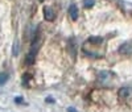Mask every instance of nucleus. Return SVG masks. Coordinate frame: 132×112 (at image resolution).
Wrapping results in <instances>:
<instances>
[{
	"instance_id": "0eeeda50",
	"label": "nucleus",
	"mask_w": 132,
	"mask_h": 112,
	"mask_svg": "<svg viewBox=\"0 0 132 112\" xmlns=\"http://www.w3.org/2000/svg\"><path fill=\"white\" fill-rule=\"evenodd\" d=\"M69 16L73 19V20H77L78 19V8H77V5H70L69 7Z\"/></svg>"
},
{
	"instance_id": "423d86ee",
	"label": "nucleus",
	"mask_w": 132,
	"mask_h": 112,
	"mask_svg": "<svg viewBox=\"0 0 132 112\" xmlns=\"http://www.w3.org/2000/svg\"><path fill=\"white\" fill-rule=\"evenodd\" d=\"M119 53L120 54H131L132 53V44L131 42H124L120 45L119 48Z\"/></svg>"
},
{
	"instance_id": "1a4fd4ad",
	"label": "nucleus",
	"mask_w": 132,
	"mask_h": 112,
	"mask_svg": "<svg viewBox=\"0 0 132 112\" xmlns=\"http://www.w3.org/2000/svg\"><path fill=\"white\" fill-rule=\"evenodd\" d=\"M95 4V0H83V5L86 7V8H90V7H93Z\"/></svg>"
},
{
	"instance_id": "f257e3e1",
	"label": "nucleus",
	"mask_w": 132,
	"mask_h": 112,
	"mask_svg": "<svg viewBox=\"0 0 132 112\" xmlns=\"http://www.w3.org/2000/svg\"><path fill=\"white\" fill-rule=\"evenodd\" d=\"M103 42H104L103 37H90L89 40L85 42L86 45H90V48H89V46H85V45H83V51H85V54H86V55H90V57H95V58L99 57L98 53H101V54L103 55V51H101V49H99V48L102 46Z\"/></svg>"
},
{
	"instance_id": "6e6552de",
	"label": "nucleus",
	"mask_w": 132,
	"mask_h": 112,
	"mask_svg": "<svg viewBox=\"0 0 132 112\" xmlns=\"http://www.w3.org/2000/svg\"><path fill=\"white\" fill-rule=\"evenodd\" d=\"M8 78H9V75H8V73H0V86H3V84H5V82L8 81Z\"/></svg>"
},
{
	"instance_id": "2eb2a0df",
	"label": "nucleus",
	"mask_w": 132,
	"mask_h": 112,
	"mask_svg": "<svg viewBox=\"0 0 132 112\" xmlns=\"http://www.w3.org/2000/svg\"><path fill=\"white\" fill-rule=\"evenodd\" d=\"M40 2H44V0H40Z\"/></svg>"
},
{
	"instance_id": "7ed1b4c3",
	"label": "nucleus",
	"mask_w": 132,
	"mask_h": 112,
	"mask_svg": "<svg viewBox=\"0 0 132 112\" xmlns=\"http://www.w3.org/2000/svg\"><path fill=\"white\" fill-rule=\"evenodd\" d=\"M111 79H112V74L110 73V71H101L98 74V82L103 84V86H108V84H111Z\"/></svg>"
},
{
	"instance_id": "9b49d317",
	"label": "nucleus",
	"mask_w": 132,
	"mask_h": 112,
	"mask_svg": "<svg viewBox=\"0 0 132 112\" xmlns=\"http://www.w3.org/2000/svg\"><path fill=\"white\" fill-rule=\"evenodd\" d=\"M28 79H30V75H29V74H24V75H23V84H24V86L28 83Z\"/></svg>"
},
{
	"instance_id": "ddd939ff",
	"label": "nucleus",
	"mask_w": 132,
	"mask_h": 112,
	"mask_svg": "<svg viewBox=\"0 0 132 112\" xmlns=\"http://www.w3.org/2000/svg\"><path fill=\"white\" fill-rule=\"evenodd\" d=\"M45 100H46V103H54V99L53 98H46Z\"/></svg>"
},
{
	"instance_id": "f03ea898",
	"label": "nucleus",
	"mask_w": 132,
	"mask_h": 112,
	"mask_svg": "<svg viewBox=\"0 0 132 112\" xmlns=\"http://www.w3.org/2000/svg\"><path fill=\"white\" fill-rule=\"evenodd\" d=\"M40 42H41V38L38 35H36L33 37V41H32V45H30V50L28 51L27 57H25V63L27 65H33L36 61V57H37V51H38V48H40Z\"/></svg>"
},
{
	"instance_id": "f8f14e48",
	"label": "nucleus",
	"mask_w": 132,
	"mask_h": 112,
	"mask_svg": "<svg viewBox=\"0 0 132 112\" xmlns=\"http://www.w3.org/2000/svg\"><path fill=\"white\" fill-rule=\"evenodd\" d=\"M23 98H21V96H17V98H15V102L17 103V104H20V103H23Z\"/></svg>"
},
{
	"instance_id": "4468645a",
	"label": "nucleus",
	"mask_w": 132,
	"mask_h": 112,
	"mask_svg": "<svg viewBox=\"0 0 132 112\" xmlns=\"http://www.w3.org/2000/svg\"><path fill=\"white\" fill-rule=\"evenodd\" d=\"M68 112H77V109L74 107H68Z\"/></svg>"
},
{
	"instance_id": "9d476101",
	"label": "nucleus",
	"mask_w": 132,
	"mask_h": 112,
	"mask_svg": "<svg viewBox=\"0 0 132 112\" xmlns=\"http://www.w3.org/2000/svg\"><path fill=\"white\" fill-rule=\"evenodd\" d=\"M19 54V42L16 41L13 44V55H17Z\"/></svg>"
},
{
	"instance_id": "20e7f679",
	"label": "nucleus",
	"mask_w": 132,
	"mask_h": 112,
	"mask_svg": "<svg viewBox=\"0 0 132 112\" xmlns=\"http://www.w3.org/2000/svg\"><path fill=\"white\" fill-rule=\"evenodd\" d=\"M129 96H132V88L123 87V88L119 90V99L120 100H127Z\"/></svg>"
},
{
	"instance_id": "39448f33",
	"label": "nucleus",
	"mask_w": 132,
	"mask_h": 112,
	"mask_svg": "<svg viewBox=\"0 0 132 112\" xmlns=\"http://www.w3.org/2000/svg\"><path fill=\"white\" fill-rule=\"evenodd\" d=\"M44 17H45V20H48V21H53L54 19H56V12H54V9L52 7H45L44 8Z\"/></svg>"
}]
</instances>
